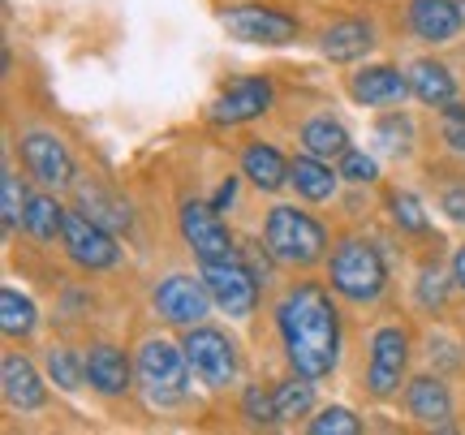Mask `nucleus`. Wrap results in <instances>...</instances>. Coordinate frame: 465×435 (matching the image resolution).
I'll use <instances>...</instances> for the list:
<instances>
[{
	"label": "nucleus",
	"mask_w": 465,
	"mask_h": 435,
	"mask_svg": "<svg viewBox=\"0 0 465 435\" xmlns=\"http://www.w3.org/2000/svg\"><path fill=\"white\" fill-rule=\"evenodd\" d=\"M276 332H281L289 367L306 380H328L341 358V315L332 293L319 281H293L276 298Z\"/></svg>",
	"instance_id": "nucleus-1"
},
{
	"label": "nucleus",
	"mask_w": 465,
	"mask_h": 435,
	"mask_svg": "<svg viewBox=\"0 0 465 435\" xmlns=\"http://www.w3.org/2000/svg\"><path fill=\"white\" fill-rule=\"evenodd\" d=\"M328 281H332V293H341L353 306H375L388 289V263L371 237L349 233L336 242L328 259Z\"/></svg>",
	"instance_id": "nucleus-2"
},
{
	"label": "nucleus",
	"mask_w": 465,
	"mask_h": 435,
	"mask_svg": "<svg viewBox=\"0 0 465 435\" xmlns=\"http://www.w3.org/2000/svg\"><path fill=\"white\" fill-rule=\"evenodd\" d=\"M263 251L289 272H306L323 263L328 254V229L319 224L311 212H298V207H272L263 224Z\"/></svg>",
	"instance_id": "nucleus-3"
},
{
	"label": "nucleus",
	"mask_w": 465,
	"mask_h": 435,
	"mask_svg": "<svg viewBox=\"0 0 465 435\" xmlns=\"http://www.w3.org/2000/svg\"><path fill=\"white\" fill-rule=\"evenodd\" d=\"M190 358L185 345H173L164 336H147L138 345V380L155 405H177L190 392Z\"/></svg>",
	"instance_id": "nucleus-4"
},
{
	"label": "nucleus",
	"mask_w": 465,
	"mask_h": 435,
	"mask_svg": "<svg viewBox=\"0 0 465 435\" xmlns=\"http://www.w3.org/2000/svg\"><path fill=\"white\" fill-rule=\"evenodd\" d=\"M220 26L237 39V44H263V48H281V44H293L302 35V22L284 9H272V5H229L220 9Z\"/></svg>",
	"instance_id": "nucleus-5"
},
{
	"label": "nucleus",
	"mask_w": 465,
	"mask_h": 435,
	"mask_svg": "<svg viewBox=\"0 0 465 435\" xmlns=\"http://www.w3.org/2000/svg\"><path fill=\"white\" fill-rule=\"evenodd\" d=\"M410 371V332L401 323H383L371 336V362H366V392L375 401H392Z\"/></svg>",
	"instance_id": "nucleus-6"
},
{
	"label": "nucleus",
	"mask_w": 465,
	"mask_h": 435,
	"mask_svg": "<svg viewBox=\"0 0 465 435\" xmlns=\"http://www.w3.org/2000/svg\"><path fill=\"white\" fill-rule=\"evenodd\" d=\"M203 285L229 319H250L259 311V276L232 254V259H212L203 263Z\"/></svg>",
	"instance_id": "nucleus-7"
},
{
	"label": "nucleus",
	"mask_w": 465,
	"mask_h": 435,
	"mask_svg": "<svg viewBox=\"0 0 465 435\" xmlns=\"http://www.w3.org/2000/svg\"><path fill=\"white\" fill-rule=\"evenodd\" d=\"M61 242H65V254L83 272H108L121 263V246H116L113 229H104L100 220L83 216V207H65Z\"/></svg>",
	"instance_id": "nucleus-8"
},
{
	"label": "nucleus",
	"mask_w": 465,
	"mask_h": 435,
	"mask_svg": "<svg viewBox=\"0 0 465 435\" xmlns=\"http://www.w3.org/2000/svg\"><path fill=\"white\" fill-rule=\"evenodd\" d=\"M185 358H190V367L199 375L207 388H229L237 380V345H232L229 336L220 332V328H207V323H194V328H185Z\"/></svg>",
	"instance_id": "nucleus-9"
},
{
	"label": "nucleus",
	"mask_w": 465,
	"mask_h": 435,
	"mask_svg": "<svg viewBox=\"0 0 465 435\" xmlns=\"http://www.w3.org/2000/svg\"><path fill=\"white\" fill-rule=\"evenodd\" d=\"M177 224H182L185 246L194 251V259H199V263H212V259H232V254H237V242H232L229 224L220 220V212L212 207V203L185 199L182 212H177Z\"/></svg>",
	"instance_id": "nucleus-10"
},
{
	"label": "nucleus",
	"mask_w": 465,
	"mask_h": 435,
	"mask_svg": "<svg viewBox=\"0 0 465 435\" xmlns=\"http://www.w3.org/2000/svg\"><path fill=\"white\" fill-rule=\"evenodd\" d=\"M276 91H272V78H259V74H246V78H232V83L220 86V95L207 104V121L212 125H246V121H259L272 108Z\"/></svg>",
	"instance_id": "nucleus-11"
},
{
	"label": "nucleus",
	"mask_w": 465,
	"mask_h": 435,
	"mask_svg": "<svg viewBox=\"0 0 465 435\" xmlns=\"http://www.w3.org/2000/svg\"><path fill=\"white\" fill-rule=\"evenodd\" d=\"M22 164L31 173L39 185H48V190H69V185L78 182V168H74V155L61 138L52 134V130H26L22 143Z\"/></svg>",
	"instance_id": "nucleus-12"
},
{
	"label": "nucleus",
	"mask_w": 465,
	"mask_h": 435,
	"mask_svg": "<svg viewBox=\"0 0 465 435\" xmlns=\"http://www.w3.org/2000/svg\"><path fill=\"white\" fill-rule=\"evenodd\" d=\"M151 306H155V315L164 319V323H173V328H194V323L207 319V311H212L216 302H212V293H207L203 281L185 276V272H173V276H164V281L155 285Z\"/></svg>",
	"instance_id": "nucleus-13"
},
{
	"label": "nucleus",
	"mask_w": 465,
	"mask_h": 435,
	"mask_svg": "<svg viewBox=\"0 0 465 435\" xmlns=\"http://www.w3.org/2000/svg\"><path fill=\"white\" fill-rule=\"evenodd\" d=\"M405 410L418 427H431V431H452V392L444 380L435 375H418L405 388Z\"/></svg>",
	"instance_id": "nucleus-14"
},
{
	"label": "nucleus",
	"mask_w": 465,
	"mask_h": 435,
	"mask_svg": "<svg viewBox=\"0 0 465 435\" xmlns=\"http://www.w3.org/2000/svg\"><path fill=\"white\" fill-rule=\"evenodd\" d=\"M0 384H5V405H9V410L35 414V410L48 405L44 375H39L35 362L31 358H22V353H5V362H0Z\"/></svg>",
	"instance_id": "nucleus-15"
},
{
	"label": "nucleus",
	"mask_w": 465,
	"mask_h": 435,
	"mask_svg": "<svg viewBox=\"0 0 465 435\" xmlns=\"http://www.w3.org/2000/svg\"><path fill=\"white\" fill-rule=\"evenodd\" d=\"M86 384L95 388L100 397H108V401H116V397H125L130 392V358L116 350L113 341H95L91 350H86Z\"/></svg>",
	"instance_id": "nucleus-16"
},
{
	"label": "nucleus",
	"mask_w": 465,
	"mask_h": 435,
	"mask_svg": "<svg viewBox=\"0 0 465 435\" xmlns=\"http://www.w3.org/2000/svg\"><path fill=\"white\" fill-rule=\"evenodd\" d=\"M349 95L366 108H388L410 95V74H401L392 65H366L349 78Z\"/></svg>",
	"instance_id": "nucleus-17"
},
{
	"label": "nucleus",
	"mask_w": 465,
	"mask_h": 435,
	"mask_svg": "<svg viewBox=\"0 0 465 435\" xmlns=\"http://www.w3.org/2000/svg\"><path fill=\"white\" fill-rule=\"evenodd\" d=\"M461 9L457 0H410V31L422 39V44H452L457 31H461Z\"/></svg>",
	"instance_id": "nucleus-18"
},
{
	"label": "nucleus",
	"mask_w": 465,
	"mask_h": 435,
	"mask_svg": "<svg viewBox=\"0 0 465 435\" xmlns=\"http://www.w3.org/2000/svg\"><path fill=\"white\" fill-rule=\"evenodd\" d=\"M375 48V26L366 22V17H341L332 26H323L319 35V52L336 61V65H349V61H358L366 52Z\"/></svg>",
	"instance_id": "nucleus-19"
},
{
	"label": "nucleus",
	"mask_w": 465,
	"mask_h": 435,
	"mask_svg": "<svg viewBox=\"0 0 465 435\" xmlns=\"http://www.w3.org/2000/svg\"><path fill=\"white\" fill-rule=\"evenodd\" d=\"M242 177H250V185H259L263 194H276L281 185H289V160L272 143L254 138L242 147Z\"/></svg>",
	"instance_id": "nucleus-20"
},
{
	"label": "nucleus",
	"mask_w": 465,
	"mask_h": 435,
	"mask_svg": "<svg viewBox=\"0 0 465 435\" xmlns=\"http://www.w3.org/2000/svg\"><path fill=\"white\" fill-rule=\"evenodd\" d=\"M289 185L298 190L306 203H328L336 194V185H341V173H332L328 160H319V155H298V160H289Z\"/></svg>",
	"instance_id": "nucleus-21"
},
{
	"label": "nucleus",
	"mask_w": 465,
	"mask_h": 435,
	"mask_svg": "<svg viewBox=\"0 0 465 435\" xmlns=\"http://www.w3.org/2000/svg\"><path fill=\"white\" fill-rule=\"evenodd\" d=\"M410 91H414L427 108H444V104L457 100V78L449 74V65H440V61H431V56H422V61L410 65Z\"/></svg>",
	"instance_id": "nucleus-22"
},
{
	"label": "nucleus",
	"mask_w": 465,
	"mask_h": 435,
	"mask_svg": "<svg viewBox=\"0 0 465 435\" xmlns=\"http://www.w3.org/2000/svg\"><path fill=\"white\" fill-rule=\"evenodd\" d=\"M272 397H276V419L284 427H293L298 419H306L315 410V380H306V375L293 371L289 380H281V384L272 388Z\"/></svg>",
	"instance_id": "nucleus-23"
},
{
	"label": "nucleus",
	"mask_w": 465,
	"mask_h": 435,
	"mask_svg": "<svg viewBox=\"0 0 465 435\" xmlns=\"http://www.w3.org/2000/svg\"><path fill=\"white\" fill-rule=\"evenodd\" d=\"M302 147L319 160H341L349 151V130L336 117H311L302 125Z\"/></svg>",
	"instance_id": "nucleus-24"
},
{
	"label": "nucleus",
	"mask_w": 465,
	"mask_h": 435,
	"mask_svg": "<svg viewBox=\"0 0 465 435\" xmlns=\"http://www.w3.org/2000/svg\"><path fill=\"white\" fill-rule=\"evenodd\" d=\"M0 328L9 341H31L35 328H39V311H35V302L26 293H17V289H0Z\"/></svg>",
	"instance_id": "nucleus-25"
},
{
	"label": "nucleus",
	"mask_w": 465,
	"mask_h": 435,
	"mask_svg": "<svg viewBox=\"0 0 465 435\" xmlns=\"http://www.w3.org/2000/svg\"><path fill=\"white\" fill-rule=\"evenodd\" d=\"M22 229H26V237H35V242H56V233L65 229V207L52 199V194H31V199H26Z\"/></svg>",
	"instance_id": "nucleus-26"
},
{
	"label": "nucleus",
	"mask_w": 465,
	"mask_h": 435,
	"mask_svg": "<svg viewBox=\"0 0 465 435\" xmlns=\"http://www.w3.org/2000/svg\"><path fill=\"white\" fill-rule=\"evenodd\" d=\"M74 190H78V207H83L91 220H100L104 229H113V233L130 229V207H125V203H116L113 194H104L100 185L74 182Z\"/></svg>",
	"instance_id": "nucleus-27"
},
{
	"label": "nucleus",
	"mask_w": 465,
	"mask_h": 435,
	"mask_svg": "<svg viewBox=\"0 0 465 435\" xmlns=\"http://www.w3.org/2000/svg\"><path fill=\"white\" fill-rule=\"evenodd\" d=\"M44 362H48V375L61 384V392H78L86 384V362H78L69 345H48Z\"/></svg>",
	"instance_id": "nucleus-28"
},
{
	"label": "nucleus",
	"mask_w": 465,
	"mask_h": 435,
	"mask_svg": "<svg viewBox=\"0 0 465 435\" xmlns=\"http://www.w3.org/2000/svg\"><path fill=\"white\" fill-rule=\"evenodd\" d=\"M22 216H26V194H22V182H17L14 168H5V177H0V220H5V233L22 229Z\"/></svg>",
	"instance_id": "nucleus-29"
},
{
	"label": "nucleus",
	"mask_w": 465,
	"mask_h": 435,
	"mask_svg": "<svg viewBox=\"0 0 465 435\" xmlns=\"http://www.w3.org/2000/svg\"><path fill=\"white\" fill-rule=\"evenodd\" d=\"M306 431L311 435H358L362 431V419L345 410V405H328V410H319L315 419L306 422Z\"/></svg>",
	"instance_id": "nucleus-30"
},
{
	"label": "nucleus",
	"mask_w": 465,
	"mask_h": 435,
	"mask_svg": "<svg viewBox=\"0 0 465 435\" xmlns=\"http://www.w3.org/2000/svg\"><path fill=\"white\" fill-rule=\"evenodd\" d=\"M388 207H392V224H397L401 233H427V212H422V203L410 190H392Z\"/></svg>",
	"instance_id": "nucleus-31"
},
{
	"label": "nucleus",
	"mask_w": 465,
	"mask_h": 435,
	"mask_svg": "<svg viewBox=\"0 0 465 435\" xmlns=\"http://www.w3.org/2000/svg\"><path fill=\"white\" fill-rule=\"evenodd\" d=\"M242 414H246L250 427H276V397L272 392H263V388L254 384L246 388V397H242Z\"/></svg>",
	"instance_id": "nucleus-32"
},
{
	"label": "nucleus",
	"mask_w": 465,
	"mask_h": 435,
	"mask_svg": "<svg viewBox=\"0 0 465 435\" xmlns=\"http://www.w3.org/2000/svg\"><path fill=\"white\" fill-rule=\"evenodd\" d=\"M341 177H345V182H353V185H371L375 177H380V164H375L366 151L349 147L345 155H341Z\"/></svg>",
	"instance_id": "nucleus-33"
},
{
	"label": "nucleus",
	"mask_w": 465,
	"mask_h": 435,
	"mask_svg": "<svg viewBox=\"0 0 465 435\" xmlns=\"http://www.w3.org/2000/svg\"><path fill=\"white\" fill-rule=\"evenodd\" d=\"M440 134L457 155H465V104H444V117H440Z\"/></svg>",
	"instance_id": "nucleus-34"
},
{
	"label": "nucleus",
	"mask_w": 465,
	"mask_h": 435,
	"mask_svg": "<svg viewBox=\"0 0 465 435\" xmlns=\"http://www.w3.org/2000/svg\"><path fill=\"white\" fill-rule=\"evenodd\" d=\"M440 207H444V216L465 224V182H452L444 185V194H440Z\"/></svg>",
	"instance_id": "nucleus-35"
},
{
	"label": "nucleus",
	"mask_w": 465,
	"mask_h": 435,
	"mask_svg": "<svg viewBox=\"0 0 465 435\" xmlns=\"http://www.w3.org/2000/svg\"><path fill=\"white\" fill-rule=\"evenodd\" d=\"M418 293H422V306H427V311L444 306V276H440V268L422 272V285H418Z\"/></svg>",
	"instance_id": "nucleus-36"
},
{
	"label": "nucleus",
	"mask_w": 465,
	"mask_h": 435,
	"mask_svg": "<svg viewBox=\"0 0 465 435\" xmlns=\"http://www.w3.org/2000/svg\"><path fill=\"white\" fill-rule=\"evenodd\" d=\"M232 199H237V177H229V182L216 190V199H212V207L216 212H224V207H232Z\"/></svg>",
	"instance_id": "nucleus-37"
},
{
	"label": "nucleus",
	"mask_w": 465,
	"mask_h": 435,
	"mask_svg": "<svg viewBox=\"0 0 465 435\" xmlns=\"http://www.w3.org/2000/svg\"><path fill=\"white\" fill-rule=\"evenodd\" d=\"M452 285L465 293V246L457 254H452Z\"/></svg>",
	"instance_id": "nucleus-38"
},
{
	"label": "nucleus",
	"mask_w": 465,
	"mask_h": 435,
	"mask_svg": "<svg viewBox=\"0 0 465 435\" xmlns=\"http://www.w3.org/2000/svg\"><path fill=\"white\" fill-rule=\"evenodd\" d=\"M457 9H461V22H465V0H457Z\"/></svg>",
	"instance_id": "nucleus-39"
}]
</instances>
